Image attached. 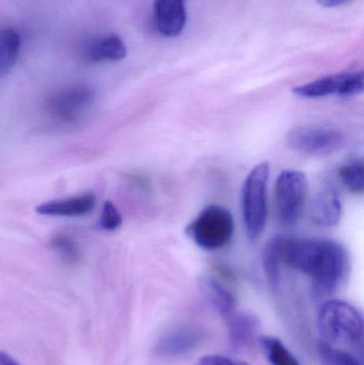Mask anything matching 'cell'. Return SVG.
Wrapping results in <instances>:
<instances>
[{
	"mask_svg": "<svg viewBox=\"0 0 364 365\" xmlns=\"http://www.w3.org/2000/svg\"><path fill=\"white\" fill-rule=\"evenodd\" d=\"M281 257L290 267L310 277L322 295L333 293L350 270L348 251L326 238H284Z\"/></svg>",
	"mask_w": 364,
	"mask_h": 365,
	"instance_id": "obj_1",
	"label": "cell"
},
{
	"mask_svg": "<svg viewBox=\"0 0 364 365\" xmlns=\"http://www.w3.org/2000/svg\"><path fill=\"white\" fill-rule=\"evenodd\" d=\"M322 343L333 347L361 349L363 319L358 309L344 300H328L318 317Z\"/></svg>",
	"mask_w": 364,
	"mask_h": 365,
	"instance_id": "obj_2",
	"label": "cell"
},
{
	"mask_svg": "<svg viewBox=\"0 0 364 365\" xmlns=\"http://www.w3.org/2000/svg\"><path fill=\"white\" fill-rule=\"evenodd\" d=\"M269 166L267 163L256 165L244 182L241 189V212L249 242L260 240L267 222V187Z\"/></svg>",
	"mask_w": 364,
	"mask_h": 365,
	"instance_id": "obj_3",
	"label": "cell"
},
{
	"mask_svg": "<svg viewBox=\"0 0 364 365\" xmlns=\"http://www.w3.org/2000/svg\"><path fill=\"white\" fill-rule=\"evenodd\" d=\"M192 242L207 251L224 248L232 240L234 220L224 206L212 204L203 208L198 216L186 227Z\"/></svg>",
	"mask_w": 364,
	"mask_h": 365,
	"instance_id": "obj_4",
	"label": "cell"
},
{
	"mask_svg": "<svg viewBox=\"0 0 364 365\" xmlns=\"http://www.w3.org/2000/svg\"><path fill=\"white\" fill-rule=\"evenodd\" d=\"M308 180L305 173L293 169L282 171L275 186L276 212L280 225L293 227L298 223L305 208Z\"/></svg>",
	"mask_w": 364,
	"mask_h": 365,
	"instance_id": "obj_5",
	"label": "cell"
},
{
	"mask_svg": "<svg viewBox=\"0 0 364 365\" xmlns=\"http://www.w3.org/2000/svg\"><path fill=\"white\" fill-rule=\"evenodd\" d=\"M95 92L85 85L63 88L51 94L46 100L45 108L49 117L60 124L78 121L93 105Z\"/></svg>",
	"mask_w": 364,
	"mask_h": 365,
	"instance_id": "obj_6",
	"label": "cell"
},
{
	"mask_svg": "<svg viewBox=\"0 0 364 365\" xmlns=\"http://www.w3.org/2000/svg\"><path fill=\"white\" fill-rule=\"evenodd\" d=\"M293 149L309 156L331 155L343 147V134L328 126L305 125L295 128L288 135Z\"/></svg>",
	"mask_w": 364,
	"mask_h": 365,
	"instance_id": "obj_7",
	"label": "cell"
},
{
	"mask_svg": "<svg viewBox=\"0 0 364 365\" xmlns=\"http://www.w3.org/2000/svg\"><path fill=\"white\" fill-rule=\"evenodd\" d=\"M363 90L364 75L363 71H359L322 77L306 85L295 87L293 93L299 98H321L331 96H359Z\"/></svg>",
	"mask_w": 364,
	"mask_h": 365,
	"instance_id": "obj_8",
	"label": "cell"
},
{
	"mask_svg": "<svg viewBox=\"0 0 364 365\" xmlns=\"http://www.w3.org/2000/svg\"><path fill=\"white\" fill-rule=\"evenodd\" d=\"M186 0H155L154 26L162 36L177 38L185 28L187 21Z\"/></svg>",
	"mask_w": 364,
	"mask_h": 365,
	"instance_id": "obj_9",
	"label": "cell"
},
{
	"mask_svg": "<svg viewBox=\"0 0 364 365\" xmlns=\"http://www.w3.org/2000/svg\"><path fill=\"white\" fill-rule=\"evenodd\" d=\"M95 195L85 192L66 199L53 200L36 206V210L42 216L81 217L89 214L95 205Z\"/></svg>",
	"mask_w": 364,
	"mask_h": 365,
	"instance_id": "obj_10",
	"label": "cell"
},
{
	"mask_svg": "<svg viewBox=\"0 0 364 365\" xmlns=\"http://www.w3.org/2000/svg\"><path fill=\"white\" fill-rule=\"evenodd\" d=\"M342 203L336 190L326 188L320 191L312 200L310 218L318 227H333L340 222Z\"/></svg>",
	"mask_w": 364,
	"mask_h": 365,
	"instance_id": "obj_11",
	"label": "cell"
},
{
	"mask_svg": "<svg viewBox=\"0 0 364 365\" xmlns=\"http://www.w3.org/2000/svg\"><path fill=\"white\" fill-rule=\"evenodd\" d=\"M202 297L214 311L229 319L236 313V300L219 281L211 277H202L199 281Z\"/></svg>",
	"mask_w": 364,
	"mask_h": 365,
	"instance_id": "obj_12",
	"label": "cell"
},
{
	"mask_svg": "<svg viewBox=\"0 0 364 365\" xmlns=\"http://www.w3.org/2000/svg\"><path fill=\"white\" fill-rule=\"evenodd\" d=\"M128 48L117 34H110L94 41L85 51V59L91 63L102 61H121L126 57Z\"/></svg>",
	"mask_w": 364,
	"mask_h": 365,
	"instance_id": "obj_13",
	"label": "cell"
},
{
	"mask_svg": "<svg viewBox=\"0 0 364 365\" xmlns=\"http://www.w3.org/2000/svg\"><path fill=\"white\" fill-rule=\"evenodd\" d=\"M21 49V36L12 28L0 29V76L8 74L16 63Z\"/></svg>",
	"mask_w": 364,
	"mask_h": 365,
	"instance_id": "obj_14",
	"label": "cell"
},
{
	"mask_svg": "<svg viewBox=\"0 0 364 365\" xmlns=\"http://www.w3.org/2000/svg\"><path fill=\"white\" fill-rule=\"evenodd\" d=\"M198 336L192 331H177L169 334L158 342L156 351L160 355L180 356L194 349Z\"/></svg>",
	"mask_w": 364,
	"mask_h": 365,
	"instance_id": "obj_15",
	"label": "cell"
},
{
	"mask_svg": "<svg viewBox=\"0 0 364 365\" xmlns=\"http://www.w3.org/2000/svg\"><path fill=\"white\" fill-rule=\"evenodd\" d=\"M284 237L274 236L269 240L263 252V265L269 283L276 287L280 279V264L282 262L281 247Z\"/></svg>",
	"mask_w": 364,
	"mask_h": 365,
	"instance_id": "obj_16",
	"label": "cell"
},
{
	"mask_svg": "<svg viewBox=\"0 0 364 365\" xmlns=\"http://www.w3.org/2000/svg\"><path fill=\"white\" fill-rule=\"evenodd\" d=\"M260 343L267 359L271 364L301 365L297 358L291 353L290 349L279 339L274 338V336H263Z\"/></svg>",
	"mask_w": 364,
	"mask_h": 365,
	"instance_id": "obj_17",
	"label": "cell"
},
{
	"mask_svg": "<svg viewBox=\"0 0 364 365\" xmlns=\"http://www.w3.org/2000/svg\"><path fill=\"white\" fill-rule=\"evenodd\" d=\"M342 184L354 195H363L364 189V167L361 160L348 163L339 169Z\"/></svg>",
	"mask_w": 364,
	"mask_h": 365,
	"instance_id": "obj_18",
	"label": "cell"
},
{
	"mask_svg": "<svg viewBox=\"0 0 364 365\" xmlns=\"http://www.w3.org/2000/svg\"><path fill=\"white\" fill-rule=\"evenodd\" d=\"M228 321L230 323L231 339L235 344L245 343L256 330V319L250 315L239 314L236 312Z\"/></svg>",
	"mask_w": 364,
	"mask_h": 365,
	"instance_id": "obj_19",
	"label": "cell"
},
{
	"mask_svg": "<svg viewBox=\"0 0 364 365\" xmlns=\"http://www.w3.org/2000/svg\"><path fill=\"white\" fill-rule=\"evenodd\" d=\"M51 247L59 253L60 257L68 264H75L80 259L78 245L66 234H57L51 240Z\"/></svg>",
	"mask_w": 364,
	"mask_h": 365,
	"instance_id": "obj_20",
	"label": "cell"
},
{
	"mask_svg": "<svg viewBox=\"0 0 364 365\" xmlns=\"http://www.w3.org/2000/svg\"><path fill=\"white\" fill-rule=\"evenodd\" d=\"M320 353L324 365H363L356 356L325 343H321Z\"/></svg>",
	"mask_w": 364,
	"mask_h": 365,
	"instance_id": "obj_21",
	"label": "cell"
},
{
	"mask_svg": "<svg viewBox=\"0 0 364 365\" xmlns=\"http://www.w3.org/2000/svg\"><path fill=\"white\" fill-rule=\"evenodd\" d=\"M122 223H123V218L115 203L111 201L105 202L100 217V222H98L100 227L105 231L111 232L119 229Z\"/></svg>",
	"mask_w": 364,
	"mask_h": 365,
	"instance_id": "obj_22",
	"label": "cell"
},
{
	"mask_svg": "<svg viewBox=\"0 0 364 365\" xmlns=\"http://www.w3.org/2000/svg\"><path fill=\"white\" fill-rule=\"evenodd\" d=\"M197 365H250L222 355H207L201 358Z\"/></svg>",
	"mask_w": 364,
	"mask_h": 365,
	"instance_id": "obj_23",
	"label": "cell"
},
{
	"mask_svg": "<svg viewBox=\"0 0 364 365\" xmlns=\"http://www.w3.org/2000/svg\"><path fill=\"white\" fill-rule=\"evenodd\" d=\"M316 1L325 8H336V6H345L354 0H316Z\"/></svg>",
	"mask_w": 364,
	"mask_h": 365,
	"instance_id": "obj_24",
	"label": "cell"
},
{
	"mask_svg": "<svg viewBox=\"0 0 364 365\" xmlns=\"http://www.w3.org/2000/svg\"><path fill=\"white\" fill-rule=\"evenodd\" d=\"M0 365H21L12 356L0 351Z\"/></svg>",
	"mask_w": 364,
	"mask_h": 365,
	"instance_id": "obj_25",
	"label": "cell"
}]
</instances>
